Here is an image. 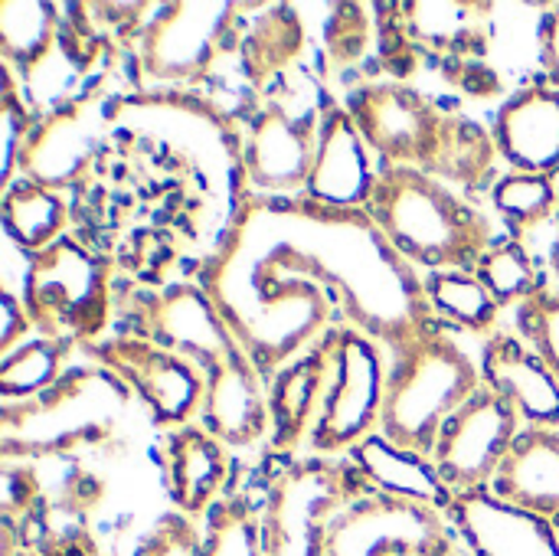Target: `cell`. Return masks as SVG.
<instances>
[{
	"mask_svg": "<svg viewBox=\"0 0 559 556\" xmlns=\"http://www.w3.org/2000/svg\"><path fill=\"white\" fill-rule=\"evenodd\" d=\"M197 282L265 377L337 324L367 331L386 351L442 328L419 269L367 210L308 197L242 193Z\"/></svg>",
	"mask_w": 559,
	"mask_h": 556,
	"instance_id": "1",
	"label": "cell"
},
{
	"mask_svg": "<svg viewBox=\"0 0 559 556\" xmlns=\"http://www.w3.org/2000/svg\"><path fill=\"white\" fill-rule=\"evenodd\" d=\"M131 334L151 338L187 357L206 383L200 423L229 449H252L272 436L269 377L255 367L242 341L216 311L200 282H177L138 292Z\"/></svg>",
	"mask_w": 559,
	"mask_h": 556,
	"instance_id": "2",
	"label": "cell"
},
{
	"mask_svg": "<svg viewBox=\"0 0 559 556\" xmlns=\"http://www.w3.org/2000/svg\"><path fill=\"white\" fill-rule=\"evenodd\" d=\"M367 213L390 246L423 272L475 269L498 239L491 216L432 174L383 167Z\"/></svg>",
	"mask_w": 559,
	"mask_h": 556,
	"instance_id": "3",
	"label": "cell"
},
{
	"mask_svg": "<svg viewBox=\"0 0 559 556\" xmlns=\"http://www.w3.org/2000/svg\"><path fill=\"white\" fill-rule=\"evenodd\" d=\"M485 387L478 360L449 334L432 328L390 351L380 436L413 456L432 459L445 423Z\"/></svg>",
	"mask_w": 559,
	"mask_h": 556,
	"instance_id": "4",
	"label": "cell"
},
{
	"mask_svg": "<svg viewBox=\"0 0 559 556\" xmlns=\"http://www.w3.org/2000/svg\"><path fill=\"white\" fill-rule=\"evenodd\" d=\"M491 3L462 0L373 3L380 62L396 82H406L419 62H436L452 85L488 98L478 75H488L481 59L491 46Z\"/></svg>",
	"mask_w": 559,
	"mask_h": 556,
	"instance_id": "5",
	"label": "cell"
},
{
	"mask_svg": "<svg viewBox=\"0 0 559 556\" xmlns=\"http://www.w3.org/2000/svg\"><path fill=\"white\" fill-rule=\"evenodd\" d=\"M370 495L377 492L350 459H292L262 505L265 556H331L337 521Z\"/></svg>",
	"mask_w": 559,
	"mask_h": 556,
	"instance_id": "6",
	"label": "cell"
},
{
	"mask_svg": "<svg viewBox=\"0 0 559 556\" xmlns=\"http://www.w3.org/2000/svg\"><path fill=\"white\" fill-rule=\"evenodd\" d=\"M20 298L36 334L92 347L111 324V262L62 236L26 259Z\"/></svg>",
	"mask_w": 559,
	"mask_h": 556,
	"instance_id": "7",
	"label": "cell"
},
{
	"mask_svg": "<svg viewBox=\"0 0 559 556\" xmlns=\"http://www.w3.org/2000/svg\"><path fill=\"white\" fill-rule=\"evenodd\" d=\"M318 347L324 354V397L305 456L344 459L380 433L390 351L354 324L331 328Z\"/></svg>",
	"mask_w": 559,
	"mask_h": 556,
	"instance_id": "8",
	"label": "cell"
},
{
	"mask_svg": "<svg viewBox=\"0 0 559 556\" xmlns=\"http://www.w3.org/2000/svg\"><path fill=\"white\" fill-rule=\"evenodd\" d=\"M344 105L380 167H413L436 177L455 134L459 111L442 108L416 85L396 79L360 82L347 88Z\"/></svg>",
	"mask_w": 559,
	"mask_h": 556,
	"instance_id": "9",
	"label": "cell"
},
{
	"mask_svg": "<svg viewBox=\"0 0 559 556\" xmlns=\"http://www.w3.org/2000/svg\"><path fill=\"white\" fill-rule=\"evenodd\" d=\"M246 7L229 0L160 3L138 36V69L151 85H200L242 43Z\"/></svg>",
	"mask_w": 559,
	"mask_h": 556,
	"instance_id": "10",
	"label": "cell"
},
{
	"mask_svg": "<svg viewBox=\"0 0 559 556\" xmlns=\"http://www.w3.org/2000/svg\"><path fill=\"white\" fill-rule=\"evenodd\" d=\"M118 111L121 95H115L105 79L56 102L46 115H39V125L23 144L20 177L56 193L79 187L105 151Z\"/></svg>",
	"mask_w": 559,
	"mask_h": 556,
	"instance_id": "11",
	"label": "cell"
},
{
	"mask_svg": "<svg viewBox=\"0 0 559 556\" xmlns=\"http://www.w3.org/2000/svg\"><path fill=\"white\" fill-rule=\"evenodd\" d=\"M82 351L144 403L157 429L170 433L200 423L206 383L187 357L141 334H115Z\"/></svg>",
	"mask_w": 559,
	"mask_h": 556,
	"instance_id": "12",
	"label": "cell"
},
{
	"mask_svg": "<svg viewBox=\"0 0 559 556\" xmlns=\"http://www.w3.org/2000/svg\"><path fill=\"white\" fill-rule=\"evenodd\" d=\"M521 433L524 426L518 413L498 393L481 387L445 423L429 462L455 498L478 495L491 488L508 456L514 452Z\"/></svg>",
	"mask_w": 559,
	"mask_h": 556,
	"instance_id": "13",
	"label": "cell"
},
{
	"mask_svg": "<svg viewBox=\"0 0 559 556\" xmlns=\"http://www.w3.org/2000/svg\"><path fill=\"white\" fill-rule=\"evenodd\" d=\"M321 108L292 115L282 102L252 108L242 138V174L252 193L262 197H301L318 151Z\"/></svg>",
	"mask_w": 559,
	"mask_h": 556,
	"instance_id": "14",
	"label": "cell"
},
{
	"mask_svg": "<svg viewBox=\"0 0 559 556\" xmlns=\"http://www.w3.org/2000/svg\"><path fill=\"white\" fill-rule=\"evenodd\" d=\"M380 161L364 131L350 118L347 105L334 95L321 98L318 151L301 197L331 210H367L380 180Z\"/></svg>",
	"mask_w": 559,
	"mask_h": 556,
	"instance_id": "15",
	"label": "cell"
},
{
	"mask_svg": "<svg viewBox=\"0 0 559 556\" xmlns=\"http://www.w3.org/2000/svg\"><path fill=\"white\" fill-rule=\"evenodd\" d=\"M478 367L485 387L518 413L524 429H559V380L518 331L485 338Z\"/></svg>",
	"mask_w": 559,
	"mask_h": 556,
	"instance_id": "16",
	"label": "cell"
},
{
	"mask_svg": "<svg viewBox=\"0 0 559 556\" xmlns=\"http://www.w3.org/2000/svg\"><path fill=\"white\" fill-rule=\"evenodd\" d=\"M157 459L167 498L177 514L200 521L226 498V485L233 475L229 446L203 423L170 429L160 442Z\"/></svg>",
	"mask_w": 559,
	"mask_h": 556,
	"instance_id": "17",
	"label": "cell"
},
{
	"mask_svg": "<svg viewBox=\"0 0 559 556\" xmlns=\"http://www.w3.org/2000/svg\"><path fill=\"white\" fill-rule=\"evenodd\" d=\"M498 157L508 170L559 177V88L544 75L508 95L491 121Z\"/></svg>",
	"mask_w": 559,
	"mask_h": 556,
	"instance_id": "18",
	"label": "cell"
},
{
	"mask_svg": "<svg viewBox=\"0 0 559 556\" xmlns=\"http://www.w3.org/2000/svg\"><path fill=\"white\" fill-rule=\"evenodd\" d=\"M488 495L544 524L559 544V429H524Z\"/></svg>",
	"mask_w": 559,
	"mask_h": 556,
	"instance_id": "19",
	"label": "cell"
},
{
	"mask_svg": "<svg viewBox=\"0 0 559 556\" xmlns=\"http://www.w3.org/2000/svg\"><path fill=\"white\" fill-rule=\"evenodd\" d=\"M321 397H324V354L318 344L269 377V413H272L269 446L275 456L298 459L301 449L308 452L321 413Z\"/></svg>",
	"mask_w": 559,
	"mask_h": 556,
	"instance_id": "20",
	"label": "cell"
},
{
	"mask_svg": "<svg viewBox=\"0 0 559 556\" xmlns=\"http://www.w3.org/2000/svg\"><path fill=\"white\" fill-rule=\"evenodd\" d=\"M445 518L481 556H559L557 537L544 524L504 508L488 492L455 498Z\"/></svg>",
	"mask_w": 559,
	"mask_h": 556,
	"instance_id": "21",
	"label": "cell"
},
{
	"mask_svg": "<svg viewBox=\"0 0 559 556\" xmlns=\"http://www.w3.org/2000/svg\"><path fill=\"white\" fill-rule=\"evenodd\" d=\"M347 459L364 472L370 488L383 498L409 501L439 514H449L455 505V495L442 485L429 459L390 446L380 433L360 442Z\"/></svg>",
	"mask_w": 559,
	"mask_h": 556,
	"instance_id": "22",
	"label": "cell"
},
{
	"mask_svg": "<svg viewBox=\"0 0 559 556\" xmlns=\"http://www.w3.org/2000/svg\"><path fill=\"white\" fill-rule=\"evenodd\" d=\"M62 43V7L46 0L0 3V59L26 85Z\"/></svg>",
	"mask_w": 559,
	"mask_h": 556,
	"instance_id": "23",
	"label": "cell"
},
{
	"mask_svg": "<svg viewBox=\"0 0 559 556\" xmlns=\"http://www.w3.org/2000/svg\"><path fill=\"white\" fill-rule=\"evenodd\" d=\"M305 43H308V29L305 20L298 16V7L292 3L262 7L239 43L242 75L249 88L252 92L265 88L278 72H285L301 56Z\"/></svg>",
	"mask_w": 559,
	"mask_h": 556,
	"instance_id": "24",
	"label": "cell"
},
{
	"mask_svg": "<svg viewBox=\"0 0 559 556\" xmlns=\"http://www.w3.org/2000/svg\"><path fill=\"white\" fill-rule=\"evenodd\" d=\"M0 223L7 239L29 259L62 239L69 226V203L62 193L20 177L0 193Z\"/></svg>",
	"mask_w": 559,
	"mask_h": 556,
	"instance_id": "25",
	"label": "cell"
},
{
	"mask_svg": "<svg viewBox=\"0 0 559 556\" xmlns=\"http://www.w3.org/2000/svg\"><path fill=\"white\" fill-rule=\"evenodd\" d=\"M432 315L452 331L491 338L498 334L501 308L472 269H445L423 275Z\"/></svg>",
	"mask_w": 559,
	"mask_h": 556,
	"instance_id": "26",
	"label": "cell"
},
{
	"mask_svg": "<svg viewBox=\"0 0 559 556\" xmlns=\"http://www.w3.org/2000/svg\"><path fill=\"white\" fill-rule=\"evenodd\" d=\"M72 341H52V338H29L13 354L0 357V397L3 403H29L43 393H49L62 377L66 364L72 357Z\"/></svg>",
	"mask_w": 559,
	"mask_h": 556,
	"instance_id": "27",
	"label": "cell"
},
{
	"mask_svg": "<svg viewBox=\"0 0 559 556\" xmlns=\"http://www.w3.org/2000/svg\"><path fill=\"white\" fill-rule=\"evenodd\" d=\"M488 200H491V210L498 213V220L508 226V236L524 239L527 233L557 220L559 177L504 170L495 180Z\"/></svg>",
	"mask_w": 559,
	"mask_h": 556,
	"instance_id": "28",
	"label": "cell"
},
{
	"mask_svg": "<svg viewBox=\"0 0 559 556\" xmlns=\"http://www.w3.org/2000/svg\"><path fill=\"white\" fill-rule=\"evenodd\" d=\"M472 272L481 279V285L491 292V298L498 301L501 311L527 305L550 282L537 269L534 252L527 249V242L514 239V236H498Z\"/></svg>",
	"mask_w": 559,
	"mask_h": 556,
	"instance_id": "29",
	"label": "cell"
},
{
	"mask_svg": "<svg viewBox=\"0 0 559 556\" xmlns=\"http://www.w3.org/2000/svg\"><path fill=\"white\" fill-rule=\"evenodd\" d=\"M203 521L200 556H265V524L255 501L226 495Z\"/></svg>",
	"mask_w": 559,
	"mask_h": 556,
	"instance_id": "30",
	"label": "cell"
},
{
	"mask_svg": "<svg viewBox=\"0 0 559 556\" xmlns=\"http://www.w3.org/2000/svg\"><path fill=\"white\" fill-rule=\"evenodd\" d=\"M36 125H39V111L26 105V95L20 92V79L7 66H0V193L16 184L20 154Z\"/></svg>",
	"mask_w": 559,
	"mask_h": 556,
	"instance_id": "31",
	"label": "cell"
},
{
	"mask_svg": "<svg viewBox=\"0 0 559 556\" xmlns=\"http://www.w3.org/2000/svg\"><path fill=\"white\" fill-rule=\"evenodd\" d=\"M334 16H328L324 26V56L334 69L357 66L370 46H377V16L373 7L364 3H334Z\"/></svg>",
	"mask_w": 559,
	"mask_h": 556,
	"instance_id": "32",
	"label": "cell"
},
{
	"mask_svg": "<svg viewBox=\"0 0 559 556\" xmlns=\"http://www.w3.org/2000/svg\"><path fill=\"white\" fill-rule=\"evenodd\" d=\"M514 331L547 360L559 380V282H547L527 305L514 315Z\"/></svg>",
	"mask_w": 559,
	"mask_h": 556,
	"instance_id": "33",
	"label": "cell"
},
{
	"mask_svg": "<svg viewBox=\"0 0 559 556\" xmlns=\"http://www.w3.org/2000/svg\"><path fill=\"white\" fill-rule=\"evenodd\" d=\"M200 544L203 531L197 528V521L170 511L151 524L134 556H200Z\"/></svg>",
	"mask_w": 559,
	"mask_h": 556,
	"instance_id": "34",
	"label": "cell"
},
{
	"mask_svg": "<svg viewBox=\"0 0 559 556\" xmlns=\"http://www.w3.org/2000/svg\"><path fill=\"white\" fill-rule=\"evenodd\" d=\"M10 556H98V544L88 534V528H72V531H59V534L29 541V544L16 547Z\"/></svg>",
	"mask_w": 559,
	"mask_h": 556,
	"instance_id": "35",
	"label": "cell"
},
{
	"mask_svg": "<svg viewBox=\"0 0 559 556\" xmlns=\"http://www.w3.org/2000/svg\"><path fill=\"white\" fill-rule=\"evenodd\" d=\"M29 338H36V328L23 308V298H16L13 292L3 288L0 292V357L13 354Z\"/></svg>",
	"mask_w": 559,
	"mask_h": 556,
	"instance_id": "36",
	"label": "cell"
},
{
	"mask_svg": "<svg viewBox=\"0 0 559 556\" xmlns=\"http://www.w3.org/2000/svg\"><path fill=\"white\" fill-rule=\"evenodd\" d=\"M537 49H540L544 79L559 88V3L547 7L540 23H537Z\"/></svg>",
	"mask_w": 559,
	"mask_h": 556,
	"instance_id": "37",
	"label": "cell"
},
{
	"mask_svg": "<svg viewBox=\"0 0 559 556\" xmlns=\"http://www.w3.org/2000/svg\"><path fill=\"white\" fill-rule=\"evenodd\" d=\"M429 556H481L462 534H459V528L445 518V524L439 528V534H436V541H432V551Z\"/></svg>",
	"mask_w": 559,
	"mask_h": 556,
	"instance_id": "38",
	"label": "cell"
},
{
	"mask_svg": "<svg viewBox=\"0 0 559 556\" xmlns=\"http://www.w3.org/2000/svg\"><path fill=\"white\" fill-rule=\"evenodd\" d=\"M550 269H554V282H559V210L554 220V252H550Z\"/></svg>",
	"mask_w": 559,
	"mask_h": 556,
	"instance_id": "39",
	"label": "cell"
}]
</instances>
